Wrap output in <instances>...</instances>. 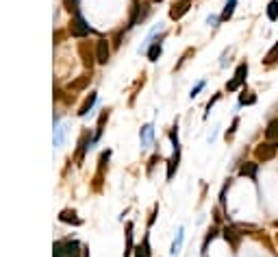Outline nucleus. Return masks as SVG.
Masks as SVG:
<instances>
[{
	"label": "nucleus",
	"instance_id": "nucleus-1",
	"mask_svg": "<svg viewBox=\"0 0 278 257\" xmlns=\"http://www.w3.org/2000/svg\"><path fill=\"white\" fill-rule=\"evenodd\" d=\"M252 155H254V161H259V163H268L272 159H276L278 157V142H272V140L259 142V144L254 146Z\"/></svg>",
	"mask_w": 278,
	"mask_h": 257
},
{
	"label": "nucleus",
	"instance_id": "nucleus-2",
	"mask_svg": "<svg viewBox=\"0 0 278 257\" xmlns=\"http://www.w3.org/2000/svg\"><path fill=\"white\" fill-rule=\"evenodd\" d=\"M248 72H250V63L248 61H241L237 65L235 74H233L231 81H226L224 90L228 92V94H233V92H239L243 85H248Z\"/></svg>",
	"mask_w": 278,
	"mask_h": 257
},
{
	"label": "nucleus",
	"instance_id": "nucleus-3",
	"mask_svg": "<svg viewBox=\"0 0 278 257\" xmlns=\"http://www.w3.org/2000/svg\"><path fill=\"white\" fill-rule=\"evenodd\" d=\"M68 33L72 37H87V35H91V33H94V29L87 24V20L83 18V13H80V11H76L72 22H70V26H68Z\"/></svg>",
	"mask_w": 278,
	"mask_h": 257
},
{
	"label": "nucleus",
	"instance_id": "nucleus-4",
	"mask_svg": "<svg viewBox=\"0 0 278 257\" xmlns=\"http://www.w3.org/2000/svg\"><path fill=\"white\" fill-rule=\"evenodd\" d=\"M192 4H194V0H174V2H172V7H170V11H167V15H170V20H174V22L183 20L185 15L189 13V9H192Z\"/></svg>",
	"mask_w": 278,
	"mask_h": 257
},
{
	"label": "nucleus",
	"instance_id": "nucleus-5",
	"mask_svg": "<svg viewBox=\"0 0 278 257\" xmlns=\"http://www.w3.org/2000/svg\"><path fill=\"white\" fill-rule=\"evenodd\" d=\"M109 57H111V40H109V37H98V42H96V63L107 65Z\"/></svg>",
	"mask_w": 278,
	"mask_h": 257
},
{
	"label": "nucleus",
	"instance_id": "nucleus-6",
	"mask_svg": "<svg viewBox=\"0 0 278 257\" xmlns=\"http://www.w3.org/2000/svg\"><path fill=\"white\" fill-rule=\"evenodd\" d=\"M91 144H94V135H91V131H83V133H80V140H79V149H76V155H74L76 166H80V161H83L85 153L91 149Z\"/></svg>",
	"mask_w": 278,
	"mask_h": 257
},
{
	"label": "nucleus",
	"instance_id": "nucleus-7",
	"mask_svg": "<svg viewBox=\"0 0 278 257\" xmlns=\"http://www.w3.org/2000/svg\"><path fill=\"white\" fill-rule=\"evenodd\" d=\"M79 54H80V59H83V65H85V68L91 70V68H94V63H96V44L91 46L89 42H80Z\"/></svg>",
	"mask_w": 278,
	"mask_h": 257
},
{
	"label": "nucleus",
	"instance_id": "nucleus-8",
	"mask_svg": "<svg viewBox=\"0 0 278 257\" xmlns=\"http://www.w3.org/2000/svg\"><path fill=\"white\" fill-rule=\"evenodd\" d=\"M222 238H224L226 242L231 244V249H233V251H237V249H239V244H241L243 233L239 231V229H237L235 225H226L224 229H222Z\"/></svg>",
	"mask_w": 278,
	"mask_h": 257
},
{
	"label": "nucleus",
	"instance_id": "nucleus-9",
	"mask_svg": "<svg viewBox=\"0 0 278 257\" xmlns=\"http://www.w3.org/2000/svg\"><path fill=\"white\" fill-rule=\"evenodd\" d=\"M91 79H94V74H91V70H89V72H83V74L79 76V79L70 81V83L65 85V92H70V94H76V92L85 90V87L91 83Z\"/></svg>",
	"mask_w": 278,
	"mask_h": 257
},
{
	"label": "nucleus",
	"instance_id": "nucleus-10",
	"mask_svg": "<svg viewBox=\"0 0 278 257\" xmlns=\"http://www.w3.org/2000/svg\"><path fill=\"white\" fill-rule=\"evenodd\" d=\"M139 144H141V149H150V146L155 144V124L152 122L144 124V127L139 129Z\"/></svg>",
	"mask_w": 278,
	"mask_h": 257
},
{
	"label": "nucleus",
	"instance_id": "nucleus-11",
	"mask_svg": "<svg viewBox=\"0 0 278 257\" xmlns=\"http://www.w3.org/2000/svg\"><path fill=\"white\" fill-rule=\"evenodd\" d=\"M167 37V31H163L159 37H155V42L148 46V51H146V54H148V59L150 61H157V59L161 57V52H163V40Z\"/></svg>",
	"mask_w": 278,
	"mask_h": 257
},
{
	"label": "nucleus",
	"instance_id": "nucleus-12",
	"mask_svg": "<svg viewBox=\"0 0 278 257\" xmlns=\"http://www.w3.org/2000/svg\"><path fill=\"white\" fill-rule=\"evenodd\" d=\"M239 177H248L250 181L257 183V177H259V161H243L239 166Z\"/></svg>",
	"mask_w": 278,
	"mask_h": 257
},
{
	"label": "nucleus",
	"instance_id": "nucleus-13",
	"mask_svg": "<svg viewBox=\"0 0 278 257\" xmlns=\"http://www.w3.org/2000/svg\"><path fill=\"white\" fill-rule=\"evenodd\" d=\"M252 105H257V94L248 85H243L239 90V107H252Z\"/></svg>",
	"mask_w": 278,
	"mask_h": 257
},
{
	"label": "nucleus",
	"instance_id": "nucleus-14",
	"mask_svg": "<svg viewBox=\"0 0 278 257\" xmlns=\"http://www.w3.org/2000/svg\"><path fill=\"white\" fill-rule=\"evenodd\" d=\"M178 163H181V149H174L172 157L167 159V172H165L167 181H172L174 179V174H176V170H178Z\"/></svg>",
	"mask_w": 278,
	"mask_h": 257
},
{
	"label": "nucleus",
	"instance_id": "nucleus-15",
	"mask_svg": "<svg viewBox=\"0 0 278 257\" xmlns=\"http://www.w3.org/2000/svg\"><path fill=\"white\" fill-rule=\"evenodd\" d=\"M133 255L135 257H152V249H150V236L146 233L144 236V240L135 247V251H133Z\"/></svg>",
	"mask_w": 278,
	"mask_h": 257
},
{
	"label": "nucleus",
	"instance_id": "nucleus-16",
	"mask_svg": "<svg viewBox=\"0 0 278 257\" xmlns=\"http://www.w3.org/2000/svg\"><path fill=\"white\" fill-rule=\"evenodd\" d=\"M237 4H239V0H226L224 9H222V13H220V24H226V22L231 20L233 15H235Z\"/></svg>",
	"mask_w": 278,
	"mask_h": 257
},
{
	"label": "nucleus",
	"instance_id": "nucleus-17",
	"mask_svg": "<svg viewBox=\"0 0 278 257\" xmlns=\"http://www.w3.org/2000/svg\"><path fill=\"white\" fill-rule=\"evenodd\" d=\"M96 101H98V94L96 92H89V96L85 98V103L83 105L79 107V111H76V116H80V118H85L87 113L91 111V109H94V105H96Z\"/></svg>",
	"mask_w": 278,
	"mask_h": 257
},
{
	"label": "nucleus",
	"instance_id": "nucleus-18",
	"mask_svg": "<svg viewBox=\"0 0 278 257\" xmlns=\"http://www.w3.org/2000/svg\"><path fill=\"white\" fill-rule=\"evenodd\" d=\"M109 116H111V109H102V113H100V118H98V124H96V133H94V144L98 140L102 138V131H105V124H107V120Z\"/></svg>",
	"mask_w": 278,
	"mask_h": 257
},
{
	"label": "nucleus",
	"instance_id": "nucleus-19",
	"mask_svg": "<svg viewBox=\"0 0 278 257\" xmlns=\"http://www.w3.org/2000/svg\"><path fill=\"white\" fill-rule=\"evenodd\" d=\"M59 220H61V222H68V225H76V227L83 225V220H80L79 214H76L74 209H63L61 214H59Z\"/></svg>",
	"mask_w": 278,
	"mask_h": 257
},
{
	"label": "nucleus",
	"instance_id": "nucleus-20",
	"mask_svg": "<svg viewBox=\"0 0 278 257\" xmlns=\"http://www.w3.org/2000/svg\"><path fill=\"white\" fill-rule=\"evenodd\" d=\"M183 240H185V229L181 227V229L176 231V238H174L172 249H170V255H172V257H178V253H181V249H183Z\"/></svg>",
	"mask_w": 278,
	"mask_h": 257
},
{
	"label": "nucleus",
	"instance_id": "nucleus-21",
	"mask_svg": "<svg viewBox=\"0 0 278 257\" xmlns=\"http://www.w3.org/2000/svg\"><path fill=\"white\" fill-rule=\"evenodd\" d=\"M276 63H278V42L270 48L268 54L263 57V65H265V68H274Z\"/></svg>",
	"mask_w": 278,
	"mask_h": 257
},
{
	"label": "nucleus",
	"instance_id": "nucleus-22",
	"mask_svg": "<svg viewBox=\"0 0 278 257\" xmlns=\"http://www.w3.org/2000/svg\"><path fill=\"white\" fill-rule=\"evenodd\" d=\"M65 135H68V127H65V124H57V127H54V140H52L54 149H59V146L63 144Z\"/></svg>",
	"mask_w": 278,
	"mask_h": 257
},
{
	"label": "nucleus",
	"instance_id": "nucleus-23",
	"mask_svg": "<svg viewBox=\"0 0 278 257\" xmlns=\"http://www.w3.org/2000/svg\"><path fill=\"white\" fill-rule=\"evenodd\" d=\"M239 124H241V118L235 116V118H233V122H231V127H228V129H226V133H224V140H226V142H233V140H235Z\"/></svg>",
	"mask_w": 278,
	"mask_h": 257
},
{
	"label": "nucleus",
	"instance_id": "nucleus-24",
	"mask_svg": "<svg viewBox=\"0 0 278 257\" xmlns=\"http://www.w3.org/2000/svg\"><path fill=\"white\" fill-rule=\"evenodd\" d=\"M265 140L278 142V118H274V120H272V122L268 124V129H265Z\"/></svg>",
	"mask_w": 278,
	"mask_h": 257
},
{
	"label": "nucleus",
	"instance_id": "nucleus-25",
	"mask_svg": "<svg viewBox=\"0 0 278 257\" xmlns=\"http://www.w3.org/2000/svg\"><path fill=\"white\" fill-rule=\"evenodd\" d=\"M265 15L270 22H278V0H270L268 7H265Z\"/></svg>",
	"mask_w": 278,
	"mask_h": 257
},
{
	"label": "nucleus",
	"instance_id": "nucleus-26",
	"mask_svg": "<svg viewBox=\"0 0 278 257\" xmlns=\"http://www.w3.org/2000/svg\"><path fill=\"white\" fill-rule=\"evenodd\" d=\"M135 251V244H133V222H128L126 225V251H124V255H130Z\"/></svg>",
	"mask_w": 278,
	"mask_h": 257
},
{
	"label": "nucleus",
	"instance_id": "nucleus-27",
	"mask_svg": "<svg viewBox=\"0 0 278 257\" xmlns=\"http://www.w3.org/2000/svg\"><path fill=\"white\" fill-rule=\"evenodd\" d=\"M194 54H196V48H187V51H185V52L181 54V61H178L176 65H174V72H176V70H181L183 65L189 61V57H194Z\"/></svg>",
	"mask_w": 278,
	"mask_h": 257
},
{
	"label": "nucleus",
	"instance_id": "nucleus-28",
	"mask_svg": "<svg viewBox=\"0 0 278 257\" xmlns=\"http://www.w3.org/2000/svg\"><path fill=\"white\" fill-rule=\"evenodd\" d=\"M220 98H222V92H215V94H213V96H211V101H209V103H206V111H204V118H209V111H211V109H213V107H215V103H217V101H220Z\"/></svg>",
	"mask_w": 278,
	"mask_h": 257
},
{
	"label": "nucleus",
	"instance_id": "nucleus-29",
	"mask_svg": "<svg viewBox=\"0 0 278 257\" xmlns=\"http://www.w3.org/2000/svg\"><path fill=\"white\" fill-rule=\"evenodd\" d=\"M204 85H206V81H198V83H196V85L192 87V92H189V96H192V98H196V96L200 94V92L204 90Z\"/></svg>",
	"mask_w": 278,
	"mask_h": 257
},
{
	"label": "nucleus",
	"instance_id": "nucleus-30",
	"mask_svg": "<svg viewBox=\"0 0 278 257\" xmlns=\"http://www.w3.org/2000/svg\"><path fill=\"white\" fill-rule=\"evenodd\" d=\"M231 181L233 179H228V183H224V188H222V192H220V205L222 207H226V192H228V188H231Z\"/></svg>",
	"mask_w": 278,
	"mask_h": 257
},
{
	"label": "nucleus",
	"instance_id": "nucleus-31",
	"mask_svg": "<svg viewBox=\"0 0 278 257\" xmlns=\"http://www.w3.org/2000/svg\"><path fill=\"white\" fill-rule=\"evenodd\" d=\"M63 7L76 13V11H79V0H63Z\"/></svg>",
	"mask_w": 278,
	"mask_h": 257
},
{
	"label": "nucleus",
	"instance_id": "nucleus-32",
	"mask_svg": "<svg viewBox=\"0 0 278 257\" xmlns=\"http://www.w3.org/2000/svg\"><path fill=\"white\" fill-rule=\"evenodd\" d=\"M157 214H159V205H155L152 207V211H150V218H148V229L155 225V220H157Z\"/></svg>",
	"mask_w": 278,
	"mask_h": 257
},
{
	"label": "nucleus",
	"instance_id": "nucleus-33",
	"mask_svg": "<svg viewBox=\"0 0 278 257\" xmlns=\"http://www.w3.org/2000/svg\"><path fill=\"white\" fill-rule=\"evenodd\" d=\"M159 159H161V157H159V153H155V155L150 157V161H148V174L152 172V168L157 166V161H159Z\"/></svg>",
	"mask_w": 278,
	"mask_h": 257
},
{
	"label": "nucleus",
	"instance_id": "nucleus-34",
	"mask_svg": "<svg viewBox=\"0 0 278 257\" xmlns=\"http://www.w3.org/2000/svg\"><path fill=\"white\" fill-rule=\"evenodd\" d=\"M228 54H231V48H226V51L222 52V59H220V65H222V68H226V63H228Z\"/></svg>",
	"mask_w": 278,
	"mask_h": 257
},
{
	"label": "nucleus",
	"instance_id": "nucleus-35",
	"mask_svg": "<svg viewBox=\"0 0 278 257\" xmlns=\"http://www.w3.org/2000/svg\"><path fill=\"white\" fill-rule=\"evenodd\" d=\"M217 22H220V15H209L206 18V24L209 26H217Z\"/></svg>",
	"mask_w": 278,
	"mask_h": 257
},
{
	"label": "nucleus",
	"instance_id": "nucleus-36",
	"mask_svg": "<svg viewBox=\"0 0 278 257\" xmlns=\"http://www.w3.org/2000/svg\"><path fill=\"white\" fill-rule=\"evenodd\" d=\"M274 227H276V229H278V220H276V222H274Z\"/></svg>",
	"mask_w": 278,
	"mask_h": 257
}]
</instances>
